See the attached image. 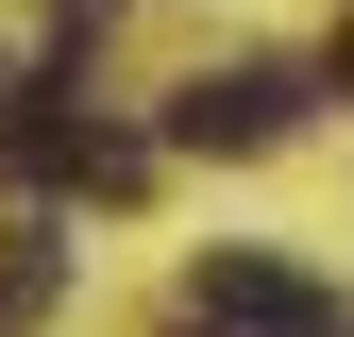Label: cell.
<instances>
[{
    "mask_svg": "<svg viewBox=\"0 0 354 337\" xmlns=\"http://www.w3.org/2000/svg\"><path fill=\"white\" fill-rule=\"evenodd\" d=\"M287 118H304V68H203L186 102H169V135L186 152H270Z\"/></svg>",
    "mask_w": 354,
    "mask_h": 337,
    "instance_id": "7a4b0ae2",
    "label": "cell"
},
{
    "mask_svg": "<svg viewBox=\"0 0 354 337\" xmlns=\"http://www.w3.org/2000/svg\"><path fill=\"white\" fill-rule=\"evenodd\" d=\"M186 337H337V304L270 253H203L186 270Z\"/></svg>",
    "mask_w": 354,
    "mask_h": 337,
    "instance_id": "6da1fadb",
    "label": "cell"
}]
</instances>
